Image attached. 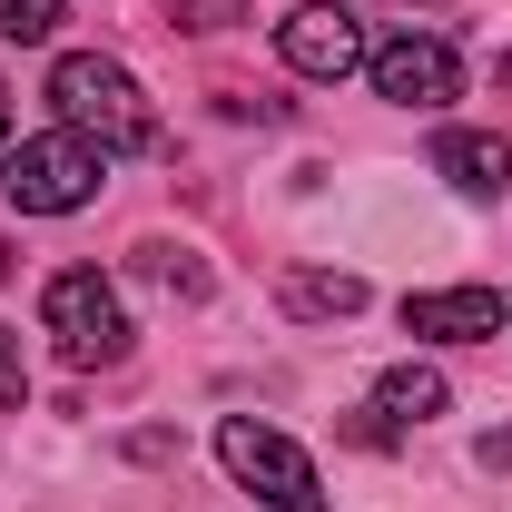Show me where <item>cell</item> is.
<instances>
[{
    "label": "cell",
    "mask_w": 512,
    "mask_h": 512,
    "mask_svg": "<svg viewBox=\"0 0 512 512\" xmlns=\"http://www.w3.org/2000/svg\"><path fill=\"white\" fill-rule=\"evenodd\" d=\"M365 50H375V40H365V20H355L345 0H296V10L276 20V60L296 69V79H325V89L355 79Z\"/></svg>",
    "instance_id": "obj_5"
},
{
    "label": "cell",
    "mask_w": 512,
    "mask_h": 512,
    "mask_svg": "<svg viewBox=\"0 0 512 512\" xmlns=\"http://www.w3.org/2000/svg\"><path fill=\"white\" fill-rule=\"evenodd\" d=\"M40 325L60 335L69 365H119L128 355V306H119V286H109L99 266H60V276L40 286Z\"/></svg>",
    "instance_id": "obj_4"
},
{
    "label": "cell",
    "mask_w": 512,
    "mask_h": 512,
    "mask_svg": "<svg viewBox=\"0 0 512 512\" xmlns=\"http://www.w3.org/2000/svg\"><path fill=\"white\" fill-rule=\"evenodd\" d=\"M50 109H60V128H79L99 158H148V148H158V109H148V89L128 79V60H109V50H69V60L50 69Z\"/></svg>",
    "instance_id": "obj_1"
},
{
    "label": "cell",
    "mask_w": 512,
    "mask_h": 512,
    "mask_svg": "<svg viewBox=\"0 0 512 512\" xmlns=\"http://www.w3.org/2000/svg\"><path fill=\"white\" fill-rule=\"evenodd\" d=\"M30 404V365H20V335L0 325V414H20Z\"/></svg>",
    "instance_id": "obj_13"
},
{
    "label": "cell",
    "mask_w": 512,
    "mask_h": 512,
    "mask_svg": "<svg viewBox=\"0 0 512 512\" xmlns=\"http://www.w3.org/2000/svg\"><path fill=\"white\" fill-rule=\"evenodd\" d=\"M0 148H10V89H0Z\"/></svg>",
    "instance_id": "obj_16"
},
{
    "label": "cell",
    "mask_w": 512,
    "mask_h": 512,
    "mask_svg": "<svg viewBox=\"0 0 512 512\" xmlns=\"http://www.w3.org/2000/svg\"><path fill=\"white\" fill-rule=\"evenodd\" d=\"M237 0H168V30H227Z\"/></svg>",
    "instance_id": "obj_14"
},
{
    "label": "cell",
    "mask_w": 512,
    "mask_h": 512,
    "mask_svg": "<svg viewBox=\"0 0 512 512\" xmlns=\"http://www.w3.org/2000/svg\"><path fill=\"white\" fill-rule=\"evenodd\" d=\"M434 168L463 197H512V138H493V128H444L434 138Z\"/></svg>",
    "instance_id": "obj_8"
},
{
    "label": "cell",
    "mask_w": 512,
    "mask_h": 512,
    "mask_svg": "<svg viewBox=\"0 0 512 512\" xmlns=\"http://www.w3.org/2000/svg\"><path fill=\"white\" fill-rule=\"evenodd\" d=\"M138 276L168 286V296H207V266H197L188 247H138Z\"/></svg>",
    "instance_id": "obj_11"
},
{
    "label": "cell",
    "mask_w": 512,
    "mask_h": 512,
    "mask_svg": "<svg viewBox=\"0 0 512 512\" xmlns=\"http://www.w3.org/2000/svg\"><path fill=\"white\" fill-rule=\"evenodd\" d=\"M10 266H20V256H10V237H0V276H10Z\"/></svg>",
    "instance_id": "obj_17"
},
{
    "label": "cell",
    "mask_w": 512,
    "mask_h": 512,
    "mask_svg": "<svg viewBox=\"0 0 512 512\" xmlns=\"http://www.w3.org/2000/svg\"><path fill=\"white\" fill-rule=\"evenodd\" d=\"M444 404H453V384L434 365H384L375 375V414H394V424H434Z\"/></svg>",
    "instance_id": "obj_10"
},
{
    "label": "cell",
    "mask_w": 512,
    "mask_h": 512,
    "mask_svg": "<svg viewBox=\"0 0 512 512\" xmlns=\"http://www.w3.org/2000/svg\"><path fill=\"white\" fill-rule=\"evenodd\" d=\"M276 306L296 325H345V316H365V276H345V266H296V276L276 286Z\"/></svg>",
    "instance_id": "obj_9"
},
{
    "label": "cell",
    "mask_w": 512,
    "mask_h": 512,
    "mask_svg": "<svg viewBox=\"0 0 512 512\" xmlns=\"http://www.w3.org/2000/svg\"><path fill=\"white\" fill-rule=\"evenodd\" d=\"M109 178V158L79 138V128H40V138H20L10 158H0V197L20 207V217H69V207H89Z\"/></svg>",
    "instance_id": "obj_2"
},
{
    "label": "cell",
    "mask_w": 512,
    "mask_h": 512,
    "mask_svg": "<svg viewBox=\"0 0 512 512\" xmlns=\"http://www.w3.org/2000/svg\"><path fill=\"white\" fill-rule=\"evenodd\" d=\"M217 463L237 473V493H256V512H325V473L276 424H256V414H227L217 424Z\"/></svg>",
    "instance_id": "obj_3"
},
{
    "label": "cell",
    "mask_w": 512,
    "mask_h": 512,
    "mask_svg": "<svg viewBox=\"0 0 512 512\" xmlns=\"http://www.w3.org/2000/svg\"><path fill=\"white\" fill-rule=\"evenodd\" d=\"M365 79H375V99H394V109H444L453 89H463V60H453L444 30H394V40L365 50Z\"/></svg>",
    "instance_id": "obj_6"
},
{
    "label": "cell",
    "mask_w": 512,
    "mask_h": 512,
    "mask_svg": "<svg viewBox=\"0 0 512 512\" xmlns=\"http://www.w3.org/2000/svg\"><path fill=\"white\" fill-rule=\"evenodd\" d=\"M60 30V0H0V40H20V50H40Z\"/></svg>",
    "instance_id": "obj_12"
},
{
    "label": "cell",
    "mask_w": 512,
    "mask_h": 512,
    "mask_svg": "<svg viewBox=\"0 0 512 512\" xmlns=\"http://www.w3.org/2000/svg\"><path fill=\"white\" fill-rule=\"evenodd\" d=\"M473 463H483V473H512V424H503V434H483V453H473Z\"/></svg>",
    "instance_id": "obj_15"
},
{
    "label": "cell",
    "mask_w": 512,
    "mask_h": 512,
    "mask_svg": "<svg viewBox=\"0 0 512 512\" xmlns=\"http://www.w3.org/2000/svg\"><path fill=\"white\" fill-rule=\"evenodd\" d=\"M404 335L483 345V335H503V296H493V286H434V296H404Z\"/></svg>",
    "instance_id": "obj_7"
}]
</instances>
